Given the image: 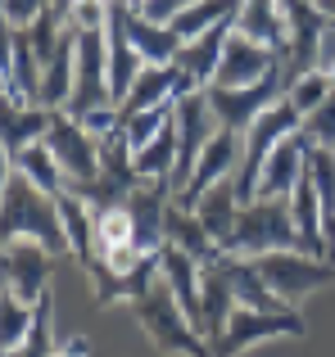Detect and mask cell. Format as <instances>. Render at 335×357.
<instances>
[{
    "label": "cell",
    "mask_w": 335,
    "mask_h": 357,
    "mask_svg": "<svg viewBox=\"0 0 335 357\" xmlns=\"http://www.w3.org/2000/svg\"><path fill=\"white\" fill-rule=\"evenodd\" d=\"M0 240H41L50 253L68 249L59 204L36 181H27L18 167H5V204H0Z\"/></svg>",
    "instance_id": "cell-1"
},
{
    "label": "cell",
    "mask_w": 335,
    "mask_h": 357,
    "mask_svg": "<svg viewBox=\"0 0 335 357\" xmlns=\"http://www.w3.org/2000/svg\"><path fill=\"white\" fill-rule=\"evenodd\" d=\"M132 312L136 321L145 326V335L154 340L159 353H172V357H213V344L195 331V321L186 317L177 289L168 285V276H159L141 298H132Z\"/></svg>",
    "instance_id": "cell-2"
},
{
    "label": "cell",
    "mask_w": 335,
    "mask_h": 357,
    "mask_svg": "<svg viewBox=\"0 0 335 357\" xmlns=\"http://www.w3.org/2000/svg\"><path fill=\"white\" fill-rule=\"evenodd\" d=\"M272 249H304V236L290 213V195L245 204L236 218V231L227 240V253H240V258H258V253H272Z\"/></svg>",
    "instance_id": "cell-3"
},
{
    "label": "cell",
    "mask_w": 335,
    "mask_h": 357,
    "mask_svg": "<svg viewBox=\"0 0 335 357\" xmlns=\"http://www.w3.org/2000/svg\"><path fill=\"white\" fill-rule=\"evenodd\" d=\"M304 340L308 335V326H304V317L295 312V307H285V312H258V307H245L236 303L227 317V326H222L218 335H209L213 344V357H240L249 349V344H263V340Z\"/></svg>",
    "instance_id": "cell-4"
},
{
    "label": "cell",
    "mask_w": 335,
    "mask_h": 357,
    "mask_svg": "<svg viewBox=\"0 0 335 357\" xmlns=\"http://www.w3.org/2000/svg\"><path fill=\"white\" fill-rule=\"evenodd\" d=\"M254 267L263 271V280L295 307V298L313 294V289L331 285L335 280V258H318L308 249H272V253H258Z\"/></svg>",
    "instance_id": "cell-5"
},
{
    "label": "cell",
    "mask_w": 335,
    "mask_h": 357,
    "mask_svg": "<svg viewBox=\"0 0 335 357\" xmlns=\"http://www.w3.org/2000/svg\"><path fill=\"white\" fill-rule=\"evenodd\" d=\"M45 145L59 158L64 176H68V190H82V185H91L100 176V136L82 118H73L68 109H54Z\"/></svg>",
    "instance_id": "cell-6"
},
{
    "label": "cell",
    "mask_w": 335,
    "mask_h": 357,
    "mask_svg": "<svg viewBox=\"0 0 335 357\" xmlns=\"http://www.w3.org/2000/svg\"><path fill=\"white\" fill-rule=\"evenodd\" d=\"M105 105H114V91H109V36H105V27H82L77 32V86H73L68 114L91 118Z\"/></svg>",
    "instance_id": "cell-7"
},
{
    "label": "cell",
    "mask_w": 335,
    "mask_h": 357,
    "mask_svg": "<svg viewBox=\"0 0 335 357\" xmlns=\"http://www.w3.org/2000/svg\"><path fill=\"white\" fill-rule=\"evenodd\" d=\"M281 96H285V73L281 68H272L254 86H218V82L209 86L213 118H218V127H231V131H249V122L263 114V109H272Z\"/></svg>",
    "instance_id": "cell-8"
},
{
    "label": "cell",
    "mask_w": 335,
    "mask_h": 357,
    "mask_svg": "<svg viewBox=\"0 0 335 357\" xmlns=\"http://www.w3.org/2000/svg\"><path fill=\"white\" fill-rule=\"evenodd\" d=\"M213 131H218V118H213L209 91H186V96H177V140H181V149H177L172 190H181V185L191 181V172H195V163H200L204 145L213 140Z\"/></svg>",
    "instance_id": "cell-9"
},
{
    "label": "cell",
    "mask_w": 335,
    "mask_h": 357,
    "mask_svg": "<svg viewBox=\"0 0 335 357\" xmlns=\"http://www.w3.org/2000/svg\"><path fill=\"white\" fill-rule=\"evenodd\" d=\"M240 154H245V131L218 127V131H213V140L204 145V154H200V163H195L191 181H186L181 190L172 195V199H177V204H186V208H195L204 190H213V185H218L222 176H236Z\"/></svg>",
    "instance_id": "cell-10"
},
{
    "label": "cell",
    "mask_w": 335,
    "mask_h": 357,
    "mask_svg": "<svg viewBox=\"0 0 335 357\" xmlns=\"http://www.w3.org/2000/svg\"><path fill=\"white\" fill-rule=\"evenodd\" d=\"M50 262H54V253L45 249L41 240H9L5 244V258H0L5 289H14L18 298L36 303V298L50 289Z\"/></svg>",
    "instance_id": "cell-11"
},
{
    "label": "cell",
    "mask_w": 335,
    "mask_h": 357,
    "mask_svg": "<svg viewBox=\"0 0 335 357\" xmlns=\"http://www.w3.org/2000/svg\"><path fill=\"white\" fill-rule=\"evenodd\" d=\"M308 149H313V140L304 136V131L285 136L281 145L267 154V163H263V176H258V199H285V195H295L304 167H308Z\"/></svg>",
    "instance_id": "cell-12"
},
{
    "label": "cell",
    "mask_w": 335,
    "mask_h": 357,
    "mask_svg": "<svg viewBox=\"0 0 335 357\" xmlns=\"http://www.w3.org/2000/svg\"><path fill=\"white\" fill-rule=\"evenodd\" d=\"M272 68H281V54L240 36V32H231L227 50H222V63H218V86H254Z\"/></svg>",
    "instance_id": "cell-13"
},
{
    "label": "cell",
    "mask_w": 335,
    "mask_h": 357,
    "mask_svg": "<svg viewBox=\"0 0 335 357\" xmlns=\"http://www.w3.org/2000/svg\"><path fill=\"white\" fill-rule=\"evenodd\" d=\"M73 86H77V32H64V41H59V50L45 59V68H41V100L36 105H45V109H68V100H73Z\"/></svg>",
    "instance_id": "cell-14"
},
{
    "label": "cell",
    "mask_w": 335,
    "mask_h": 357,
    "mask_svg": "<svg viewBox=\"0 0 335 357\" xmlns=\"http://www.w3.org/2000/svg\"><path fill=\"white\" fill-rule=\"evenodd\" d=\"M236 32L258 41V45H267V50H276V54H285V45H290L281 0H245L240 14H236Z\"/></svg>",
    "instance_id": "cell-15"
},
{
    "label": "cell",
    "mask_w": 335,
    "mask_h": 357,
    "mask_svg": "<svg viewBox=\"0 0 335 357\" xmlns=\"http://www.w3.org/2000/svg\"><path fill=\"white\" fill-rule=\"evenodd\" d=\"M168 100H177V63H145L141 77L132 82V91L118 105V122H127L132 114H145L154 105H168Z\"/></svg>",
    "instance_id": "cell-16"
},
{
    "label": "cell",
    "mask_w": 335,
    "mask_h": 357,
    "mask_svg": "<svg viewBox=\"0 0 335 357\" xmlns=\"http://www.w3.org/2000/svg\"><path fill=\"white\" fill-rule=\"evenodd\" d=\"M240 195H236V176H222L213 190H204L200 195V204H195V218L204 222V231H209L213 240L227 249V240H231V231H236V218H240Z\"/></svg>",
    "instance_id": "cell-17"
},
{
    "label": "cell",
    "mask_w": 335,
    "mask_h": 357,
    "mask_svg": "<svg viewBox=\"0 0 335 357\" xmlns=\"http://www.w3.org/2000/svg\"><path fill=\"white\" fill-rule=\"evenodd\" d=\"M200 307H204V321H200L204 340H209V335H218L222 326H227L231 307H236V289H231L227 271H222V253H218L213 262H204V276H200Z\"/></svg>",
    "instance_id": "cell-18"
},
{
    "label": "cell",
    "mask_w": 335,
    "mask_h": 357,
    "mask_svg": "<svg viewBox=\"0 0 335 357\" xmlns=\"http://www.w3.org/2000/svg\"><path fill=\"white\" fill-rule=\"evenodd\" d=\"M50 118H54V109H45V105H5V158L9 163H14L27 145L45 140Z\"/></svg>",
    "instance_id": "cell-19"
},
{
    "label": "cell",
    "mask_w": 335,
    "mask_h": 357,
    "mask_svg": "<svg viewBox=\"0 0 335 357\" xmlns=\"http://www.w3.org/2000/svg\"><path fill=\"white\" fill-rule=\"evenodd\" d=\"M127 32H132L136 50L145 54V63H172L177 50H181V36H177L168 23H154V18H145L136 5H127Z\"/></svg>",
    "instance_id": "cell-20"
},
{
    "label": "cell",
    "mask_w": 335,
    "mask_h": 357,
    "mask_svg": "<svg viewBox=\"0 0 335 357\" xmlns=\"http://www.w3.org/2000/svg\"><path fill=\"white\" fill-rule=\"evenodd\" d=\"M177 149H181V140H177V114H172V122H168L159 136L145 140L141 149H132L136 172H141L145 181H172V172H177Z\"/></svg>",
    "instance_id": "cell-21"
},
{
    "label": "cell",
    "mask_w": 335,
    "mask_h": 357,
    "mask_svg": "<svg viewBox=\"0 0 335 357\" xmlns=\"http://www.w3.org/2000/svg\"><path fill=\"white\" fill-rule=\"evenodd\" d=\"M9 167H18V172L27 176V181H36L45 195H59V190H68V176H64V167H59V158H54V149L45 145V140H36V145H27L23 154L14 158Z\"/></svg>",
    "instance_id": "cell-22"
},
{
    "label": "cell",
    "mask_w": 335,
    "mask_h": 357,
    "mask_svg": "<svg viewBox=\"0 0 335 357\" xmlns=\"http://www.w3.org/2000/svg\"><path fill=\"white\" fill-rule=\"evenodd\" d=\"M32 326H36V303L5 289V303H0V353H14L32 335Z\"/></svg>",
    "instance_id": "cell-23"
},
{
    "label": "cell",
    "mask_w": 335,
    "mask_h": 357,
    "mask_svg": "<svg viewBox=\"0 0 335 357\" xmlns=\"http://www.w3.org/2000/svg\"><path fill=\"white\" fill-rule=\"evenodd\" d=\"M5 357H54V298H50V289L36 298V326H32V335H27L14 353H5Z\"/></svg>",
    "instance_id": "cell-24"
},
{
    "label": "cell",
    "mask_w": 335,
    "mask_h": 357,
    "mask_svg": "<svg viewBox=\"0 0 335 357\" xmlns=\"http://www.w3.org/2000/svg\"><path fill=\"white\" fill-rule=\"evenodd\" d=\"M172 114H177V100H168V105H154V109H145V114H132L123 122V131H127V145L132 149H141L145 140H154L159 131L172 122Z\"/></svg>",
    "instance_id": "cell-25"
},
{
    "label": "cell",
    "mask_w": 335,
    "mask_h": 357,
    "mask_svg": "<svg viewBox=\"0 0 335 357\" xmlns=\"http://www.w3.org/2000/svg\"><path fill=\"white\" fill-rule=\"evenodd\" d=\"M331 91H335V86H331V73H322V68H318V73H304V77H299V82H295V86H290V91H285V96H290V100H295V105H299V109H304V118H308V114H313V109H318V105H322V100H327V96H331Z\"/></svg>",
    "instance_id": "cell-26"
},
{
    "label": "cell",
    "mask_w": 335,
    "mask_h": 357,
    "mask_svg": "<svg viewBox=\"0 0 335 357\" xmlns=\"http://www.w3.org/2000/svg\"><path fill=\"white\" fill-rule=\"evenodd\" d=\"M304 136H308L313 145H331L335 149V91L304 118Z\"/></svg>",
    "instance_id": "cell-27"
},
{
    "label": "cell",
    "mask_w": 335,
    "mask_h": 357,
    "mask_svg": "<svg viewBox=\"0 0 335 357\" xmlns=\"http://www.w3.org/2000/svg\"><path fill=\"white\" fill-rule=\"evenodd\" d=\"M54 0H5V23L9 27H32Z\"/></svg>",
    "instance_id": "cell-28"
},
{
    "label": "cell",
    "mask_w": 335,
    "mask_h": 357,
    "mask_svg": "<svg viewBox=\"0 0 335 357\" xmlns=\"http://www.w3.org/2000/svg\"><path fill=\"white\" fill-rule=\"evenodd\" d=\"M186 5H195V0H141L136 9H141L145 18H154V23H172Z\"/></svg>",
    "instance_id": "cell-29"
},
{
    "label": "cell",
    "mask_w": 335,
    "mask_h": 357,
    "mask_svg": "<svg viewBox=\"0 0 335 357\" xmlns=\"http://www.w3.org/2000/svg\"><path fill=\"white\" fill-rule=\"evenodd\" d=\"M91 353V344H87V335H73V340L68 344H64V349L59 353H54V357H87Z\"/></svg>",
    "instance_id": "cell-30"
},
{
    "label": "cell",
    "mask_w": 335,
    "mask_h": 357,
    "mask_svg": "<svg viewBox=\"0 0 335 357\" xmlns=\"http://www.w3.org/2000/svg\"><path fill=\"white\" fill-rule=\"evenodd\" d=\"M318 5L327 9V18H331V23H335V0H318Z\"/></svg>",
    "instance_id": "cell-31"
},
{
    "label": "cell",
    "mask_w": 335,
    "mask_h": 357,
    "mask_svg": "<svg viewBox=\"0 0 335 357\" xmlns=\"http://www.w3.org/2000/svg\"><path fill=\"white\" fill-rule=\"evenodd\" d=\"M327 73H331V86H335V63H331V68H327Z\"/></svg>",
    "instance_id": "cell-32"
},
{
    "label": "cell",
    "mask_w": 335,
    "mask_h": 357,
    "mask_svg": "<svg viewBox=\"0 0 335 357\" xmlns=\"http://www.w3.org/2000/svg\"><path fill=\"white\" fill-rule=\"evenodd\" d=\"M127 5H141V0H127Z\"/></svg>",
    "instance_id": "cell-33"
}]
</instances>
